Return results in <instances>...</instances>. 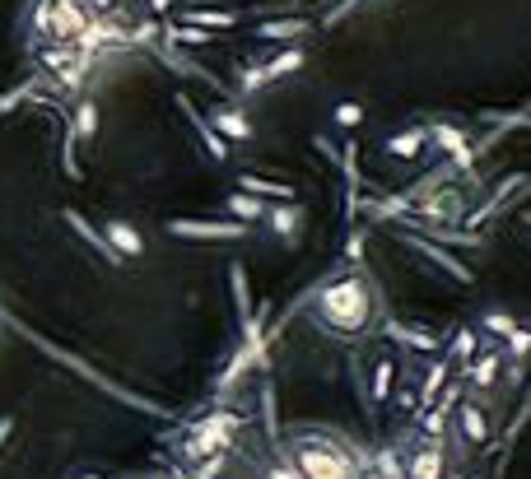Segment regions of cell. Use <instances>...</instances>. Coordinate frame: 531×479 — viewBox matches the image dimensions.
Here are the masks:
<instances>
[{"label":"cell","mask_w":531,"mask_h":479,"mask_svg":"<svg viewBox=\"0 0 531 479\" xmlns=\"http://www.w3.org/2000/svg\"><path fill=\"white\" fill-rule=\"evenodd\" d=\"M382 317V293L368 280L364 266L331 275L322 289L313 293V326L331 340H364L378 331Z\"/></svg>","instance_id":"cell-1"},{"label":"cell","mask_w":531,"mask_h":479,"mask_svg":"<svg viewBox=\"0 0 531 479\" xmlns=\"http://www.w3.org/2000/svg\"><path fill=\"white\" fill-rule=\"evenodd\" d=\"M275 447L285 452V466L299 479H364L368 470V456L336 438L331 428H294L275 438Z\"/></svg>","instance_id":"cell-2"},{"label":"cell","mask_w":531,"mask_h":479,"mask_svg":"<svg viewBox=\"0 0 531 479\" xmlns=\"http://www.w3.org/2000/svg\"><path fill=\"white\" fill-rule=\"evenodd\" d=\"M94 19L84 0H33L28 5V42L38 47H75L89 42Z\"/></svg>","instance_id":"cell-3"},{"label":"cell","mask_w":531,"mask_h":479,"mask_svg":"<svg viewBox=\"0 0 531 479\" xmlns=\"http://www.w3.org/2000/svg\"><path fill=\"white\" fill-rule=\"evenodd\" d=\"M238 428H243V419L238 414H205V419H196V424H187V438H182V456L187 461H205V456L215 452H229L233 438H238Z\"/></svg>","instance_id":"cell-4"},{"label":"cell","mask_w":531,"mask_h":479,"mask_svg":"<svg viewBox=\"0 0 531 479\" xmlns=\"http://www.w3.org/2000/svg\"><path fill=\"white\" fill-rule=\"evenodd\" d=\"M401 475L406 479H448V447L443 438H420L401 456Z\"/></svg>","instance_id":"cell-5"},{"label":"cell","mask_w":531,"mask_h":479,"mask_svg":"<svg viewBox=\"0 0 531 479\" xmlns=\"http://www.w3.org/2000/svg\"><path fill=\"white\" fill-rule=\"evenodd\" d=\"M168 233L173 238H205V242H238L247 238V224H238V219H229V224H210V219H173L168 224Z\"/></svg>","instance_id":"cell-6"},{"label":"cell","mask_w":531,"mask_h":479,"mask_svg":"<svg viewBox=\"0 0 531 479\" xmlns=\"http://www.w3.org/2000/svg\"><path fill=\"white\" fill-rule=\"evenodd\" d=\"M420 214L429 219V224H457V219L466 214V196L457 187H429Z\"/></svg>","instance_id":"cell-7"},{"label":"cell","mask_w":531,"mask_h":479,"mask_svg":"<svg viewBox=\"0 0 531 479\" xmlns=\"http://www.w3.org/2000/svg\"><path fill=\"white\" fill-rule=\"evenodd\" d=\"M457 433H462L466 447H480V442H490V414H485V405L480 400H466V405H457Z\"/></svg>","instance_id":"cell-8"},{"label":"cell","mask_w":531,"mask_h":479,"mask_svg":"<svg viewBox=\"0 0 531 479\" xmlns=\"http://www.w3.org/2000/svg\"><path fill=\"white\" fill-rule=\"evenodd\" d=\"M103 238L112 242V252L122 256V261H136V256L145 252V238H140V228H136V224H126V219H112Z\"/></svg>","instance_id":"cell-9"},{"label":"cell","mask_w":531,"mask_h":479,"mask_svg":"<svg viewBox=\"0 0 531 479\" xmlns=\"http://www.w3.org/2000/svg\"><path fill=\"white\" fill-rule=\"evenodd\" d=\"M210 131H219L224 140H252V121L238 107H219L215 117H210Z\"/></svg>","instance_id":"cell-10"},{"label":"cell","mask_w":531,"mask_h":479,"mask_svg":"<svg viewBox=\"0 0 531 479\" xmlns=\"http://www.w3.org/2000/svg\"><path fill=\"white\" fill-rule=\"evenodd\" d=\"M224 210L233 214V219H238V224H261V219H266V200L261 196H247V191H233L229 200H224Z\"/></svg>","instance_id":"cell-11"},{"label":"cell","mask_w":531,"mask_h":479,"mask_svg":"<svg viewBox=\"0 0 531 479\" xmlns=\"http://www.w3.org/2000/svg\"><path fill=\"white\" fill-rule=\"evenodd\" d=\"M61 219H66V224L75 228V233H80L84 242H94V247H98V252H103V256H108V261H122V256L112 252V242L103 238V233H94V224H89V219H84L80 210H61Z\"/></svg>","instance_id":"cell-12"},{"label":"cell","mask_w":531,"mask_h":479,"mask_svg":"<svg viewBox=\"0 0 531 479\" xmlns=\"http://www.w3.org/2000/svg\"><path fill=\"white\" fill-rule=\"evenodd\" d=\"M434 145L443 149V154H452L457 163H471V149H466V131H457V126H434Z\"/></svg>","instance_id":"cell-13"},{"label":"cell","mask_w":531,"mask_h":479,"mask_svg":"<svg viewBox=\"0 0 531 479\" xmlns=\"http://www.w3.org/2000/svg\"><path fill=\"white\" fill-rule=\"evenodd\" d=\"M499 363H504V354H499V349H485V354H480V359L466 368L471 386H480V391H485V386H494V377H499Z\"/></svg>","instance_id":"cell-14"},{"label":"cell","mask_w":531,"mask_h":479,"mask_svg":"<svg viewBox=\"0 0 531 479\" xmlns=\"http://www.w3.org/2000/svg\"><path fill=\"white\" fill-rule=\"evenodd\" d=\"M266 224H271L285 242H294V238H299V224H303V210H299V205H280V210L266 214Z\"/></svg>","instance_id":"cell-15"},{"label":"cell","mask_w":531,"mask_h":479,"mask_svg":"<svg viewBox=\"0 0 531 479\" xmlns=\"http://www.w3.org/2000/svg\"><path fill=\"white\" fill-rule=\"evenodd\" d=\"M392 382H396L392 359H378V363H373V382H368V400H373V410H378L382 400L392 396Z\"/></svg>","instance_id":"cell-16"},{"label":"cell","mask_w":531,"mask_h":479,"mask_svg":"<svg viewBox=\"0 0 531 479\" xmlns=\"http://www.w3.org/2000/svg\"><path fill=\"white\" fill-rule=\"evenodd\" d=\"M238 191H247V196H275V200H294V187H285V182H261V177H243V182H238Z\"/></svg>","instance_id":"cell-17"},{"label":"cell","mask_w":531,"mask_h":479,"mask_svg":"<svg viewBox=\"0 0 531 479\" xmlns=\"http://www.w3.org/2000/svg\"><path fill=\"white\" fill-rule=\"evenodd\" d=\"M480 326H485V331H494V335H504V340L518 331L513 312H504V307H485V312H480Z\"/></svg>","instance_id":"cell-18"},{"label":"cell","mask_w":531,"mask_h":479,"mask_svg":"<svg viewBox=\"0 0 531 479\" xmlns=\"http://www.w3.org/2000/svg\"><path fill=\"white\" fill-rule=\"evenodd\" d=\"M387 331L401 335V340H406V345H415V349H429V354L438 349V335L434 331H420V326H396V321H387Z\"/></svg>","instance_id":"cell-19"},{"label":"cell","mask_w":531,"mask_h":479,"mask_svg":"<svg viewBox=\"0 0 531 479\" xmlns=\"http://www.w3.org/2000/svg\"><path fill=\"white\" fill-rule=\"evenodd\" d=\"M424 140H429V131H406V135H396V140H387V154H396V159H415Z\"/></svg>","instance_id":"cell-20"},{"label":"cell","mask_w":531,"mask_h":479,"mask_svg":"<svg viewBox=\"0 0 531 479\" xmlns=\"http://www.w3.org/2000/svg\"><path fill=\"white\" fill-rule=\"evenodd\" d=\"M406 242H410V247H420V252H429V256H434V261H438V266H443V270H452L457 280H466V284H471V270H466L462 261H452L448 252H438V247H429V242H420V238H406Z\"/></svg>","instance_id":"cell-21"},{"label":"cell","mask_w":531,"mask_h":479,"mask_svg":"<svg viewBox=\"0 0 531 479\" xmlns=\"http://www.w3.org/2000/svg\"><path fill=\"white\" fill-rule=\"evenodd\" d=\"M94 131H98V112H94V103H80V112H75V135L94 140Z\"/></svg>","instance_id":"cell-22"},{"label":"cell","mask_w":531,"mask_h":479,"mask_svg":"<svg viewBox=\"0 0 531 479\" xmlns=\"http://www.w3.org/2000/svg\"><path fill=\"white\" fill-rule=\"evenodd\" d=\"M196 126H201V140H205V149H210L215 159H224V154H229V145L219 140V131H210V121H201V117H196Z\"/></svg>","instance_id":"cell-23"},{"label":"cell","mask_w":531,"mask_h":479,"mask_svg":"<svg viewBox=\"0 0 531 479\" xmlns=\"http://www.w3.org/2000/svg\"><path fill=\"white\" fill-rule=\"evenodd\" d=\"M452 359H476V335L471 331H457V340H452Z\"/></svg>","instance_id":"cell-24"},{"label":"cell","mask_w":531,"mask_h":479,"mask_svg":"<svg viewBox=\"0 0 531 479\" xmlns=\"http://www.w3.org/2000/svg\"><path fill=\"white\" fill-rule=\"evenodd\" d=\"M187 19H196V24H210V28H229L233 24V14H224V10H196V14H187Z\"/></svg>","instance_id":"cell-25"},{"label":"cell","mask_w":531,"mask_h":479,"mask_svg":"<svg viewBox=\"0 0 531 479\" xmlns=\"http://www.w3.org/2000/svg\"><path fill=\"white\" fill-rule=\"evenodd\" d=\"M359 117H364V112H359V103H341V107H336V121H341V126H359Z\"/></svg>","instance_id":"cell-26"},{"label":"cell","mask_w":531,"mask_h":479,"mask_svg":"<svg viewBox=\"0 0 531 479\" xmlns=\"http://www.w3.org/2000/svg\"><path fill=\"white\" fill-rule=\"evenodd\" d=\"M10 433H14V419H10V414H0V447L10 442Z\"/></svg>","instance_id":"cell-27"},{"label":"cell","mask_w":531,"mask_h":479,"mask_svg":"<svg viewBox=\"0 0 531 479\" xmlns=\"http://www.w3.org/2000/svg\"><path fill=\"white\" fill-rule=\"evenodd\" d=\"M522 224H527V228H531V214H522Z\"/></svg>","instance_id":"cell-28"},{"label":"cell","mask_w":531,"mask_h":479,"mask_svg":"<svg viewBox=\"0 0 531 479\" xmlns=\"http://www.w3.org/2000/svg\"><path fill=\"white\" fill-rule=\"evenodd\" d=\"M84 479H103V475H84Z\"/></svg>","instance_id":"cell-29"}]
</instances>
